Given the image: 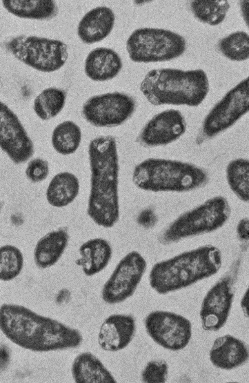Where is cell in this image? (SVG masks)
<instances>
[{
  "instance_id": "5",
  "label": "cell",
  "mask_w": 249,
  "mask_h": 383,
  "mask_svg": "<svg viewBox=\"0 0 249 383\" xmlns=\"http://www.w3.org/2000/svg\"><path fill=\"white\" fill-rule=\"evenodd\" d=\"M132 181L139 189L152 193H186L206 186L210 175L190 162L165 158H148L133 168Z\"/></svg>"
},
{
  "instance_id": "26",
  "label": "cell",
  "mask_w": 249,
  "mask_h": 383,
  "mask_svg": "<svg viewBox=\"0 0 249 383\" xmlns=\"http://www.w3.org/2000/svg\"><path fill=\"white\" fill-rule=\"evenodd\" d=\"M67 92L60 88L50 87L43 90L34 99L33 110L43 121L58 115L64 108Z\"/></svg>"
},
{
  "instance_id": "2",
  "label": "cell",
  "mask_w": 249,
  "mask_h": 383,
  "mask_svg": "<svg viewBox=\"0 0 249 383\" xmlns=\"http://www.w3.org/2000/svg\"><path fill=\"white\" fill-rule=\"evenodd\" d=\"M90 190L86 213L97 226L110 228L120 217L119 161L116 139L98 136L88 148Z\"/></svg>"
},
{
  "instance_id": "30",
  "label": "cell",
  "mask_w": 249,
  "mask_h": 383,
  "mask_svg": "<svg viewBox=\"0 0 249 383\" xmlns=\"http://www.w3.org/2000/svg\"><path fill=\"white\" fill-rule=\"evenodd\" d=\"M24 265L21 251L12 244L0 246V281L10 282L17 277Z\"/></svg>"
},
{
  "instance_id": "9",
  "label": "cell",
  "mask_w": 249,
  "mask_h": 383,
  "mask_svg": "<svg viewBox=\"0 0 249 383\" xmlns=\"http://www.w3.org/2000/svg\"><path fill=\"white\" fill-rule=\"evenodd\" d=\"M249 110L248 77L228 90L209 110L200 129L201 141L212 139L235 125Z\"/></svg>"
},
{
  "instance_id": "7",
  "label": "cell",
  "mask_w": 249,
  "mask_h": 383,
  "mask_svg": "<svg viewBox=\"0 0 249 383\" xmlns=\"http://www.w3.org/2000/svg\"><path fill=\"white\" fill-rule=\"evenodd\" d=\"M186 47V41L183 36L158 28H137L126 41L128 56L136 63L170 61L181 56Z\"/></svg>"
},
{
  "instance_id": "24",
  "label": "cell",
  "mask_w": 249,
  "mask_h": 383,
  "mask_svg": "<svg viewBox=\"0 0 249 383\" xmlns=\"http://www.w3.org/2000/svg\"><path fill=\"white\" fill-rule=\"evenodd\" d=\"M2 5L10 14L23 19L50 20L59 12L57 4L52 0H4Z\"/></svg>"
},
{
  "instance_id": "28",
  "label": "cell",
  "mask_w": 249,
  "mask_h": 383,
  "mask_svg": "<svg viewBox=\"0 0 249 383\" xmlns=\"http://www.w3.org/2000/svg\"><path fill=\"white\" fill-rule=\"evenodd\" d=\"M226 0L217 1H191L190 9L194 17L199 21L209 26H217L226 17L230 8Z\"/></svg>"
},
{
  "instance_id": "4",
  "label": "cell",
  "mask_w": 249,
  "mask_h": 383,
  "mask_svg": "<svg viewBox=\"0 0 249 383\" xmlns=\"http://www.w3.org/2000/svg\"><path fill=\"white\" fill-rule=\"evenodd\" d=\"M139 88L154 106L197 107L207 97L210 84L207 74L202 69L158 68L146 73Z\"/></svg>"
},
{
  "instance_id": "27",
  "label": "cell",
  "mask_w": 249,
  "mask_h": 383,
  "mask_svg": "<svg viewBox=\"0 0 249 383\" xmlns=\"http://www.w3.org/2000/svg\"><path fill=\"white\" fill-rule=\"evenodd\" d=\"M226 177L230 190L241 202L249 201V161L246 158L230 160L226 168Z\"/></svg>"
},
{
  "instance_id": "12",
  "label": "cell",
  "mask_w": 249,
  "mask_h": 383,
  "mask_svg": "<svg viewBox=\"0 0 249 383\" xmlns=\"http://www.w3.org/2000/svg\"><path fill=\"white\" fill-rule=\"evenodd\" d=\"M149 337L159 346L178 351L186 348L192 337V324L184 316L170 311H153L144 319Z\"/></svg>"
},
{
  "instance_id": "22",
  "label": "cell",
  "mask_w": 249,
  "mask_h": 383,
  "mask_svg": "<svg viewBox=\"0 0 249 383\" xmlns=\"http://www.w3.org/2000/svg\"><path fill=\"white\" fill-rule=\"evenodd\" d=\"M71 373L77 383H114L116 380L103 362L90 352H83L74 359Z\"/></svg>"
},
{
  "instance_id": "11",
  "label": "cell",
  "mask_w": 249,
  "mask_h": 383,
  "mask_svg": "<svg viewBox=\"0 0 249 383\" xmlns=\"http://www.w3.org/2000/svg\"><path fill=\"white\" fill-rule=\"evenodd\" d=\"M147 268V262L138 251L128 253L117 263L101 289V298L108 304L123 302L136 291Z\"/></svg>"
},
{
  "instance_id": "19",
  "label": "cell",
  "mask_w": 249,
  "mask_h": 383,
  "mask_svg": "<svg viewBox=\"0 0 249 383\" xmlns=\"http://www.w3.org/2000/svg\"><path fill=\"white\" fill-rule=\"evenodd\" d=\"M122 67V60L116 51L110 48L99 47L88 54L84 72L92 81H106L117 77Z\"/></svg>"
},
{
  "instance_id": "35",
  "label": "cell",
  "mask_w": 249,
  "mask_h": 383,
  "mask_svg": "<svg viewBox=\"0 0 249 383\" xmlns=\"http://www.w3.org/2000/svg\"><path fill=\"white\" fill-rule=\"evenodd\" d=\"M241 310L246 317L248 315V289L245 291L240 302Z\"/></svg>"
},
{
  "instance_id": "3",
  "label": "cell",
  "mask_w": 249,
  "mask_h": 383,
  "mask_svg": "<svg viewBox=\"0 0 249 383\" xmlns=\"http://www.w3.org/2000/svg\"><path fill=\"white\" fill-rule=\"evenodd\" d=\"M221 265L222 254L217 246H201L155 263L149 284L156 293L166 295L215 275Z\"/></svg>"
},
{
  "instance_id": "29",
  "label": "cell",
  "mask_w": 249,
  "mask_h": 383,
  "mask_svg": "<svg viewBox=\"0 0 249 383\" xmlns=\"http://www.w3.org/2000/svg\"><path fill=\"white\" fill-rule=\"evenodd\" d=\"M217 47L223 56L231 61H246L249 57V35L242 30L231 32L220 39Z\"/></svg>"
},
{
  "instance_id": "10",
  "label": "cell",
  "mask_w": 249,
  "mask_h": 383,
  "mask_svg": "<svg viewBox=\"0 0 249 383\" xmlns=\"http://www.w3.org/2000/svg\"><path fill=\"white\" fill-rule=\"evenodd\" d=\"M136 107L135 99L127 93L106 92L89 97L82 106L81 115L93 126L115 127L128 120Z\"/></svg>"
},
{
  "instance_id": "15",
  "label": "cell",
  "mask_w": 249,
  "mask_h": 383,
  "mask_svg": "<svg viewBox=\"0 0 249 383\" xmlns=\"http://www.w3.org/2000/svg\"><path fill=\"white\" fill-rule=\"evenodd\" d=\"M186 130V121L178 110L168 109L150 119L141 129L137 142L146 148L163 146L178 140Z\"/></svg>"
},
{
  "instance_id": "25",
  "label": "cell",
  "mask_w": 249,
  "mask_h": 383,
  "mask_svg": "<svg viewBox=\"0 0 249 383\" xmlns=\"http://www.w3.org/2000/svg\"><path fill=\"white\" fill-rule=\"evenodd\" d=\"M82 139L81 128L74 121L66 120L57 124L51 135V144L59 155H70L79 148Z\"/></svg>"
},
{
  "instance_id": "13",
  "label": "cell",
  "mask_w": 249,
  "mask_h": 383,
  "mask_svg": "<svg viewBox=\"0 0 249 383\" xmlns=\"http://www.w3.org/2000/svg\"><path fill=\"white\" fill-rule=\"evenodd\" d=\"M237 269L225 273L205 295L199 311L205 331H217L226 324L235 297Z\"/></svg>"
},
{
  "instance_id": "32",
  "label": "cell",
  "mask_w": 249,
  "mask_h": 383,
  "mask_svg": "<svg viewBox=\"0 0 249 383\" xmlns=\"http://www.w3.org/2000/svg\"><path fill=\"white\" fill-rule=\"evenodd\" d=\"M49 173V163L42 157H35L29 160L25 169L26 177L32 184L44 181Z\"/></svg>"
},
{
  "instance_id": "1",
  "label": "cell",
  "mask_w": 249,
  "mask_h": 383,
  "mask_svg": "<svg viewBox=\"0 0 249 383\" xmlns=\"http://www.w3.org/2000/svg\"><path fill=\"white\" fill-rule=\"evenodd\" d=\"M0 330L11 342L33 352L74 348L83 342L77 328L15 304L0 306Z\"/></svg>"
},
{
  "instance_id": "16",
  "label": "cell",
  "mask_w": 249,
  "mask_h": 383,
  "mask_svg": "<svg viewBox=\"0 0 249 383\" xmlns=\"http://www.w3.org/2000/svg\"><path fill=\"white\" fill-rule=\"evenodd\" d=\"M136 332V321L129 314L115 313L106 317L98 333V344L101 349L117 352L126 348Z\"/></svg>"
},
{
  "instance_id": "20",
  "label": "cell",
  "mask_w": 249,
  "mask_h": 383,
  "mask_svg": "<svg viewBox=\"0 0 249 383\" xmlns=\"http://www.w3.org/2000/svg\"><path fill=\"white\" fill-rule=\"evenodd\" d=\"M79 254L80 257L75 264L86 276L91 277L107 267L112 256V248L106 239L95 237L83 242L79 248Z\"/></svg>"
},
{
  "instance_id": "31",
  "label": "cell",
  "mask_w": 249,
  "mask_h": 383,
  "mask_svg": "<svg viewBox=\"0 0 249 383\" xmlns=\"http://www.w3.org/2000/svg\"><path fill=\"white\" fill-rule=\"evenodd\" d=\"M168 375L167 362L163 360L157 359L146 364L141 372V378L146 383H163L166 382Z\"/></svg>"
},
{
  "instance_id": "36",
  "label": "cell",
  "mask_w": 249,
  "mask_h": 383,
  "mask_svg": "<svg viewBox=\"0 0 249 383\" xmlns=\"http://www.w3.org/2000/svg\"><path fill=\"white\" fill-rule=\"evenodd\" d=\"M241 4H240V8H241V14L243 17L244 21L247 23V3H248V1H241Z\"/></svg>"
},
{
  "instance_id": "8",
  "label": "cell",
  "mask_w": 249,
  "mask_h": 383,
  "mask_svg": "<svg viewBox=\"0 0 249 383\" xmlns=\"http://www.w3.org/2000/svg\"><path fill=\"white\" fill-rule=\"evenodd\" d=\"M4 48L17 59L43 72L61 68L68 58V46L62 41L20 35L8 39Z\"/></svg>"
},
{
  "instance_id": "21",
  "label": "cell",
  "mask_w": 249,
  "mask_h": 383,
  "mask_svg": "<svg viewBox=\"0 0 249 383\" xmlns=\"http://www.w3.org/2000/svg\"><path fill=\"white\" fill-rule=\"evenodd\" d=\"M69 238L65 228L50 230L42 236L36 243L33 252L37 267L46 269L55 265L63 255Z\"/></svg>"
},
{
  "instance_id": "6",
  "label": "cell",
  "mask_w": 249,
  "mask_h": 383,
  "mask_svg": "<svg viewBox=\"0 0 249 383\" xmlns=\"http://www.w3.org/2000/svg\"><path fill=\"white\" fill-rule=\"evenodd\" d=\"M231 213L230 205L225 197H210L171 222L160 233L158 241L163 245H168L214 232L228 221Z\"/></svg>"
},
{
  "instance_id": "17",
  "label": "cell",
  "mask_w": 249,
  "mask_h": 383,
  "mask_svg": "<svg viewBox=\"0 0 249 383\" xmlns=\"http://www.w3.org/2000/svg\"><path fill=\"white\" fill-rule=\"evenodd\" d=\"M248 357L247 344L228 334L216 338L209 352L212 364L222 370H232L241 366L247 363Z\"/></svg>"
},
{
  "instance_id": "18",
  "label": "cell",
  "mask_w": 249,
  "mask_h": 383,
  "mask_svg": "<svg viewBox=\"0 0 249 383\" xmlns=\"http://www.w3.org/2000/svg\"><path fill=\"white\" fill-rule=\"evenodd\" d=\"M114 22L115 15L110 8H94L87 12L79 21L77 35L86 44L99 42L110 34Z\"/></svg>"
},
{
  "instance_id": "23",
  "label": "cell",
  "mask_w": 249,
  "mask_h": 383,
  "mask_svg": "<svg viewBox=\"0 0 249 383\" xmlns=\"http://www.w3.org/2000/svg\"><path fill=\"white\" fill-rule=\"evenodd\" d=\"M80 190L78 177L72 173L62 171L55 174L46 190V199L49 205L62 208L71 204Z\"/></svg>"
},
{
  "instance_id": "34",
  "label": "cell",
  "mask_w": 249,
  "mask_h": 383,
  "mask_svg": "<svg viewBox=\"0 0 249 383\" xmlns=\"http://www.w3.org/2000/svg\"><path fill=\"white\" fill-rule=\"evenodd\" d=\"M238 239L243 243H248L249 239V220L248 217L241 219L236 227Z\"/></svg>"
},
{
  "instance_id": "33",
  "label": "cell",
  "mask_w": 249,
  "mask_h": 383,
  "mask_svg": "<svg viewBox=\"0 0 249 383\" xmlns=\"http://www.w3.org/2000/svg\"><path fill=\"white\" fill-rule=\"evenodd\" d=\"M136 220L139 226L149 229L156 225L157 217L152 209L145 208L138 214Z\"/></svg>"
},
{
  "instance_id": "14",
  "label": "cell",
  "mask_w": 249,
  "mask_h": 383,
  "mask_svg": "<svg viewBox=\"0 0 249 383\" xmlns=\"http://www.w3.org/2000/svg\"><path fill=\"white\" fill-rule=\"evenodd\" d=\"M0 149L15 164L28 161L34 146L17 115L0 101Z\"/></svg>"
}]
</instances>
